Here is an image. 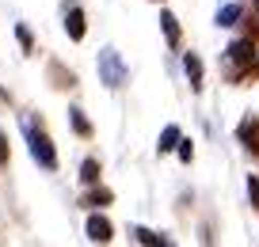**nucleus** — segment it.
<instances>
[{"label": "nucleus", "mask_w": 259, "mask_h": 247, "mask_svg": "<svg viewBox=\"0 0 259 247\" xmlns=\"http://www.w3.org/2000/svg\"><path fill=\"white\" fill-rule=\"evenodd\" d=\"M23 137H27V149H31L34 164H38L42 171H57V152H54V141H50V137L42 133L34 122H23Z\"/></svg>", "instance_id": "obj_1"}, {"label": "nucleus", "mask_w": 259, "mask_h": 247, "mask_svg": "<svg viewBox=\"0 0 259 247\" xmlns=\"http://www.w3.org/2000/svg\"><path fill=\"white\" fill-rule=\"evenodd\" d=\"M99 80H103L107 88H122V84L130 80V69H126V61L118 57V50L107 46L103 54H99Z\"/></svg>", "instance_id": "obj_2"}, {"label": "nucleus", "mask_w": 259, "mask_h": 247, "mask_svg": "<svg viewBox=\"0 0 259 247\" xmlns=\"http://www.w3.org/2000/svg\"><path fill=\"white\" fill-rule=\"evenodd\" d=\"M225 57H229V65L236 69V76H240V72L251 69V61H255V38H251V34H248V38H236L233 46L225 50Z\"/></svg>", "instance_id": "obj_3"}, {"label": "nucleus", "mask_w": 259, "mask_h": 247, "mask_svg": "<svg viewBox=\"0 0 259 247\" xmlns=\"http://www.w3.org/2000/svg\"><path fill=\"white\" fill-rule=\"evenodd\" d=\"M236 137H240V144H244L248 152H255V156H259V118H255V114L240 118V126H236Z\"/></svg>", "instance_id": "obj_4"}, {"label": "nucleus", "mask_w": 259, "mask_h": 247, "mask_svg": "<svg viewBox=\"0 0 259 247\" xmlns=\"http://www.w3.org/2000/svg\"><path fill=\"white\" fill-rule=\"evenodd\" d=\"M111 236H114L111 221H107L103 213H92V217H88V239H92V243H107Z\"/></svg>", "instance_id": "obj_5"}, {"label": "nucleus", "mask_w": 259, "mask_h": 247, "mask_svg": "<svg viewBox=\"0 0 259 247\" xmlns=\"http://www.w3.org/2000/svg\"><path fill=\"white\" fill-rule=\"evenodd\" d=\"M65 31H69V38H73V42L84 38V31H88V19H84L80 8H69V16H65Z\"/></svg>", "instance_id": "obj_6"}, {"label": "nucleus", "mask_w": 259, "mask_h": 247, "mask_svg": "<svg viewBox=\"0 0 259 247\" xmlns=\"http://www.w3.org/2000/svg\"><path fill=\"white\" fill-rule=\"evenodd\" d=\"M183 69H187L191 88H194V91H202V61H198V54H187V57H183Z\"/></svg>", "instance_id": "obj_7"}, {"label": "nucleus", "mask_w": 259, "mask_h": 247, "mask_svg": "<svg viewBox=\"0 0 259 247\" xmlns=\"http://www.w3.org/2000/svg\"><path fill=\"white\" fill-rule=\"evenodd\" d=\"M160 27H164V38H168V46H176V42H179V19L171 16V12H160Z\"/></svg>", "instance_id": "obj_8"}, {"label": "nucleus", "mask_w": 259, "mask_h": 247, "mask_svg": "<svg viewBox=\"0 0 259 247\" xmlns=\"http://www.w3.org/2000/svg\"><path fill=\"white\" fill-rule=\"evenodd\" d=\"M69 122H73V133H80V137H92V122L84 118V111H80V107H73V111H69Z\"/></svg>", "instance_id": "obj_9"}, {"label": "nucleus", "mask_w": 259, "mask_h": 247, "mask_svg": "<svg viewBox=\"0 0 259 247\" xmlns=\"http://www.w3.org/2000/svg\"><path fill=\"white\" fill-rule=\"evenodd\" d=\"M236 19H240V4H225V8H218V27H236Z\"/></svg>", "instance_id": "obj_10"}, {"label": "nucleus", "mask_w": 259, "mask_h": 247, "mask_svg": "<svg viewBox=\"0 0 259 247\" xmlns=\"http://www.w3.org/2000/svg\"><path fill=\"white\" fill-rule=\"evenodd\" d=\"M80 183H88V186L99 183V160H84L80 164Z\"/></svg>", "instance_id": "obj_11"}, {"label": "nucleus", "mask_w": 259, "mask_h": 247, "mask_svg": "<svg viewBox=\"0 0 259 247\" xmlns=\"http://www.w3.org/2000/svg\"><path fill=\"white\" fill-rule=\"evenodd\" d=\"M134 239H138V243H149V247H164L168 243L164 236H156V232H149V228H134Z\"/></svg>", "instance_id": "obj_12"}, {"label": "nucleus", "mask_w": 259, "mask_h": 247, "mask_svg": "<svg viewBox=\"0 0 259 247\" xmlns=\"http://www.w3.org/2000/svg\"><path fill=\"white\" fill-rule=\"evenodd\" d=\"M176 144H179V129H176V126H164V133H160V144H156V149H160V152H171Z\"/></svg>", "instance_id": "obj_13"}, {"label": "nucleus", "mask_w": 259, "mask_h": 247, "mask_svg": "<svg viewBox=\"0 0 259 247\" xmlns=\"http://www.w3.org/2000/svg\"><path fill=\"white\" fill-rule=\"evenodd\" d=\"M107 202H111V190H92L84 198V206H107Z\"/></svg>", "instance_id": "obj_14"}, {"label": "nucleus", "mask_w": 259, "mask_h": 247, "mask_svg": "<svg viewBox=\"0 0 259 247\" xmlns=\"http://www.w3.org/2000/svg\"><path fill=\"white\" fill-rule=\"evenodd\" d=\"M16 38H19V46H23V50H31V46H34V38H31V31H27V27H23V23H19V27H16Z\"/></svg>", "instance_id": "obj_15"}, {"label": "nucleus", "mask_w": 259, "mask_h": 247, "mask_svg": "<svg viewBox=\"0 0 259 247\" xmlns=\"http://www.w3.org/2000/svg\"><path fill=\"white\" fill-rule=\"evenodd\" d=\"M248 194H251V206L259 209V179H255V175L248 179Z\"/></svg>", "instance_id": "obj_16"}, {"label": "nucleus", "mask_w": 259, "mask_h": 247, "mask_svg": "<svg viewBox=\"0 0 259 247\" xmlns=\"http://www.w3.org/2000/svg\"><path fill=\"white\" fill-rule=\"evenodd\" d=\"M191 156H194L191 141H183V137H179V160H187V164H191Z\"/></svg>", "instance_id": "obj_17"}, {"label": "nucleus", "mask_w": 259, "mask_h": 247, "mask_svg": "<svg viewBox=\"0 0 259 247\" xmlns=\"http://www.w3.org/2000/svg\"><path fill=\"white\" fill-rule=\"evenodd\" d=\"M0 164H8V137H4V129H0Z\"/></svg>", "instance_id": "obj_18"}, {"label": "nucleus", "mask_w": 259, "mask_h": 247, "mask_svg": "<svg viewBox=\"0 0 259 247\" xmlns=\"http://www.w3.org/2000/svg\"><path fill=\"white\" fill-rule=\"evenodd\" d=\"M248 76H259V61H251V69H248Z\"/></svg>", "instance_id": "obj_19"}, {"label": "nucleus", "mask_w": 259, "mask_h": 247, "mask_svg": "<svg viewBox=\"0 0 259 247\" xmlns=\"http://www.w3.org/2000/svg\"><path fill=\"white\" fill-rule=\"evenodd\" d=\"M255 12H259V0H255Z\"/></svg>", "instance_id": "obj_20"}]
</instances>
